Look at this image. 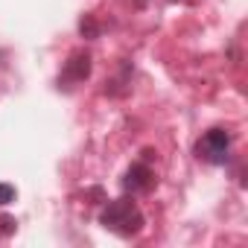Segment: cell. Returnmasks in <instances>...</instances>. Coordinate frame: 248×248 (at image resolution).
Here are the masks:
<instances>
[{
	"instance_id": "obj_5",
	"label": "cell",
	"mask_w": 248,
	"mask_h": 248,
	"mask_svg": "<svg viewBox=\"0 0 248 248\" xmlns=\"http://www.w3.org/2000/svg\"><path fill=\"white\" fill-rule=\"evenodd\" d=\"M15 202V187L12 184H0V204H9Z\"/></svg>"
},
{
	"instance_id": "obj_1",
	"label": "cell",
	"mask_w": 248,
	"mask_h": 248,
	"mask_svg": "<svg viewBox=\"0 0 248 248\" xmlns=\"http://www.w3.org/2000/svg\"><path fill=\"white\" fill-rule=\"evenodd\" d=\"M102 225L120 236H132L143 228V213L132 199H117L108 202V207L102 210Z\"/></svg>"
},
{
	"instance_id": "obj_6",
	"label": "cell",
	"mask_w": 248,
	"mask_h": 248,
	"mask_svg": "<svg viewBox=\"0 0 248 248\" xmlns=\"http://www.w3.org/2000/svg\"><path fill=\"white\" fill-rule=\"evenodd\" d=\"M82 32H88V35H93L96 32V27H93V21L88 18V21H82Z\"/></svg>"
},
{
	"instance_id": "obj_3",
	"label": "cell",
	"mask_w": 248,
	"mask_h": 248,
	"mask_svg": "<svg viewBox=\"0 0 248 248\" xmlns=\"http://www.w3.org/2000/svg\"><path fill=\"white\" fill-rule=\"evenodd\" d=\"M152 184H155V175L146 164H135L126 175V190H132V193H146V190H152Z\"/></svg>"
},
{
	"instance_id": "obj_2",
	"label": "cell",
	"mask_w": 248,
	"mask_h": 248,
	"mask_svg": "<svg viewBox=\"0 0 248 248\" xmlns=\"http://www.w3.org/2000/svg\"><path fill=\"white\" fill-rule=\"evenodd\" d=\"M228 143H231L228 132H222V129H210V132L199 140L196 152H199V158L207 161V164H225V158H228Z\"/></svg>"
},
{
	"instance_id": "obj_4",
	"label": "cell",
	"mask_w": 248,
	"mask_h": 248,
	"mask_svg": "<svg viewBox=\"0 0 248 248\" xmlns=\"http://www.w3.org/2000/svg\"><path fill=\"white\" fill-rule=\"evenodd\" d=\"M88 73H91V56H85V53H73L70 62L64 64V79H70V82H82V79H88Z\"/></svg>"
}]
</instances>
